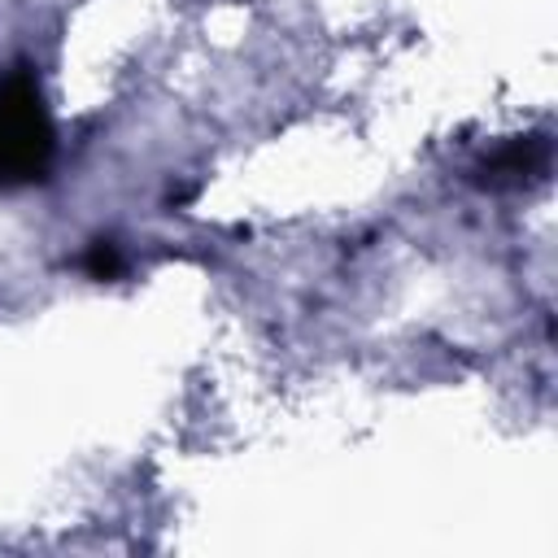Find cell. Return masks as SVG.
<instances>
[{
    "label": "cell",
    "instance_id": "6da1fadb",
    "mask_svg": "<svg viewBox=\"0 0 558 558\" xmlns=\"http://www.w3.org/2000/svg\"><path fill=\"white\" fill-rule=\"evenodd\" d=\"M57 153L44 92L26 65L0 78V187H26L48 179Z\"/></svg>",
    "mask_w": 558,
    "mask_h": 558
},
{
    "label": "cell",
    "instance_id": "7a4b0ae2",
    "mask_svg": "<svg viewBox=\"0 0 558 558\" xmlns=\"http://www.w3.org/2000/svg\"><path fill=\"white\" fill-rule=\"evenodd\" d=\"M541 166H545V140H536V135L510 140L506 148H497L480 166V183H488V187H514V183H527L532 174H541Z\"/></svg>",
    "mask_w": 558,
    "mask_h": 558
},
{
    "label": "cell",
    "instance_id": "3957f363",
    "mask_svg": "<svg viewBox=\"0 0 558 558\" xmlns=\"http://www.w3.org/2000/svg\"><path fill=\"white\" fill-rule=\"evenodd\" d=\"M83 270H87L92 279H113V275L122 270V257H118V248H113L109 240H96V244L87 248V257H83Z\"/></svg>",
    "mask_w": 558,
    "mask_h": 558
}]
</instances>
